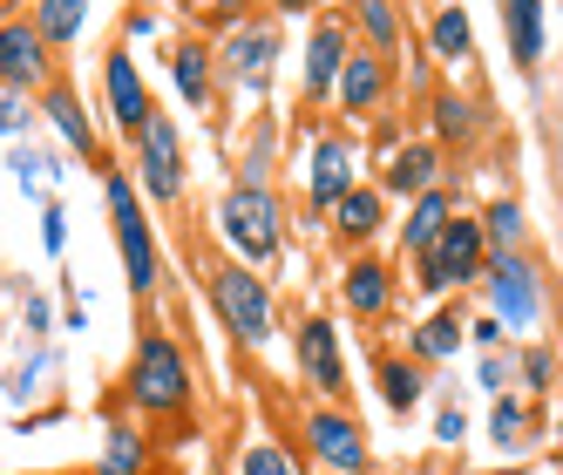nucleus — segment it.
Masks as SVG:
<instances>
[{
	"label": "nucleus",
	"instance_id": "obj_40",
	"mask_svg": "<svg viewBox=\"0 0 563 475\" xmlns=\"http://www.w3.org/2000/svg\"><path fill=\"white\" fill-rule=\"evenodd\" d=\"M468 340H475V346H482V353H496V346H503V340H509V333H503V327H496V320H489V312H482V320H468Z\"/></svg>",
	"mask_w": 563,
	"mask_h": 475
},
{
	"label": "nucleus",
	"instance_id": "obj_31",
	"mask_svg": "<svg viewBox=\"0 0 563 475\" xmlns=\"http://www.w3.org/2000/svg\"><path fill=\"white\" fill-rule=\"evenodd\" d=\"M516 380L530 387L537 401H550V394H556V353H550L543 340H537V346H522V353H516Z\"/></svg>",
	"mask_w": 563,
	"mask_h": 475
},
{
	"label": "nucleus",
	"instance_id": "obj_15",
	"mask_svg": "<svg viewBox=\"0 0 563 475\" xmlns=\"http://www.w3.org/2000/svg\"><path fill=\"white\" fill-rule=\"evenodd\" d=\"M380 197H428V190H441V150L434 143H400L394 156H387V170H380V184H374Z\"/></svg>",
	"mask_w": 563,
	"mask_h": 475
},
{
	"label": "nucleus",
	"instance_id": "obj_43",
	"mask_svg": "<svg viewBox=\"0 0 563 475\" xmlns=\"http://www.w3.org/2000/svg\"><path fill=\"white\" fill-rule=\"evenodd\" d=\"M265 8H272V14H312L319 0H265Z\"/></svg>",
	"mask_w": 563,
	"mask_h": 475
},
{
	"label": "nucleus",
	"instance_id": "obj_22",
	"mask_svg": "<svg viewBox=\"0 0 563 475\" xmlns=\"http://www.w3.org/2000/svg\"><path fill=\"white\" fill-rule=\"evenodd\" d=\"M503 27H509L516 68H537L543 62V0H503Z\"/></svg>",
	"mask_w": 563,
	"mask_h": 475
},
{
	"label": "nucleus",
	"instance_id": "obj_39",
	"mask_svg": "<svg viewBox=\"0 0 563 475\" xmlns=\"http://www.w3.org/2000/svg\"><path fill=\"white\" fill-rule=\"evenodd\" d=\"M245 8H252V0H205V21L211 27H238V21H245Z\"/></svg>",
	"mask_w": 563,
	"mask_h": 475
},
{
	"label": "nucleus",
	"instance_id": "obj_23",
	"mask_svg": "<svg viewBox=\"0 0 563 475\" xmlns=\"http://www.w3.org/2000/svg\"><path fill=\"white\" fill-rule=\"evenodd\" d=\"M82 21H89V0H34V8H27V27L42 34L48 48L82 42Z\"/></svg>",
	"mask_w": 563,
	"mask_h": 475
},
{
	"label": "nucleus",
	"instance_id": "obj_19",
	"mask_svg": "<svg viewBox=\"0 0 563 475\" xmlns=\"http://www.w3.org/2000/svg\"><path fill=\"white\" fill-rule=\"evenodd\" d=\"M42 115L55 123V136H62L75 156H96V123H89L82 96H75L68 82H48V89H42Z\"/></svg>",
	"mask_w": 563,
	"mask_h": 475
},
{
	"label": "nucleus",
	"instance_id": "obj_8",
	"mask_svg": "<svg viewBox=\"0 0 563 475\" xmlns=\"http://www.w3.org/2000/svg\"><path fill=\"white\" fill-rule=\"evenodd\" d=\"M272 62H278V27L272 21H238L211 48V75H224L238 96H258L272 82Z\"/></svg>",
	"mask_w": 563,
	"mask_h": 475
},
{
	"label": "nucleus",
	"instance_id": "obj_6",
	"mask_svg": "<svg viewBox=\"0 0 563 475\" xmlns=\"http://www.w3.org/2000/svg\"><path fill=\"white\" fill-rule=\"evenodd\" d=\"M130 184L150 197V205H184V136H177V123L164 109H150L143 115V130L130 136Z\"/></svg>",
	"mask_w": 563,
	"mask_h": 475
},
{
	"label": "nucleus",
	"instance_id": "obj_35",
	"mask_svg": "<svg viewBox=\"0 0 563 475\" xmlns=\"http://www.w3.org/2000/svg\"><path fill=\"white\" fill-rule=\"evenodd\" d=\"M42 252H48V258L68 252V211H62V205H42Z\"/></svg>",
	"mask_w": 563,
	"mask_h": 475
},
{
	"label": "nucleus",
	"instance_id": "obj_28",
	"mask_svg": "<svg viewBox=\"0 0 563 475\" xmlns=\"http://www.w3.org/2000/svg\"><path fill=\"white\" fill-rule=\"evenodd\" d=\"M353 27L367 34V55H380V62L400 48V34H408L400 14H394V0H353Z\"/></svg>",
	"mask_w": 563,
	"mask_h": 475
},
{
	"label": "nucleus",
	"instance_id": "obj_20",
	"mask_svg": "<svg viewBox=\"0 0 563 475\" xmlns=\"http://www.w3.org/2000/svg\"><path fill=\"white\" fill-rule=\"evenodd\" d=\"M462 340H468V320H462V312H434V320H421V327L408 333V361H415V367H434V361H449V353H462Z\"/></svg>",
	"mask_w": 563,
	"mask_h": 475
},
{
	"label": "nucleus",
	"instance_id": "obj_10",
	"mask_svg": "<svg viewBox=\"0 0 563 475\" xmlns=\"http://www.w3.org/2000/svg\"><path fill=\"white\" fill-rule=\"evenodd\" d=\"M55 82V48L21 21H0V96H42Z\"/></svg>",
	"mask_w": 563,
	"mask_h": 475
},
{
	"label": "nucleus",
	"instance_id": "obj_27",
	"mask_svg": "<svg viewBox=\"0 0 563 475\" xmlns=\"http://www.w3.org/2000/svg\"><path fill=\"white\" fill-rule=\"evenodd\" d=\"M449 211H455V197L449 190H428V197H415V205H408V224H400V245H408L415 258L434 245V231L441 224H449Z\"/></svg>",
	"mask_w": 563,
	"mask_h": 475
},
{
	"label": "nucleus",
	"instance_id": "obj_13",
	"mask_svg": "<svg viewBox=\"0 0 563 475\" xmlns=\"http://www.w3.org/2000/svg\"><path fill=\"white\" fill-rule=\"evenodd\" d=\"M346 55H353V27H346L340 14H319L312 34H306V62H299V89H306V102H327V96H333V75H340Z\"/></svg>",
	"mask_w": 563,
	"mask_h": 475
},
{
	"label": "nucleus",
	"instance_id": "obj_36",
	"mask_svg": "<svg viewBox=\"0 0 563 475\" xmlns=\"http://www.w3.org/2000/svg\"><path fill=\"white\" fill-rule=\"evenodd\" d=\"M27 123H34V115H27V96H0V143L21 136Z\"/></svg>",
	"mask_w": 563,
	"mask_h": 475
},
{
	"label": "nucleus",
	"instance_id": "obj_33",
	"mask_svg": "<svg viewBox=\"0 0 563 475\" xmlns=\"http://www.w3.org/2000/svg\"><path fill=\"white\" fill-rule=\"evenodd\" d=\"M238 475H299V468L286 462V449H278V442H252L245 455H238Z\"/></svg>",
	"mask_w": 563,
	"mask_h": 475
},
{
	"label": "nucleus",
	"instance_id": "obj_21",
	"mask_svg": "<svg viewBox=\"0 0 563 475\" xmlns=\"http://www.w3.org/2000/svg\"><path fill=\"white\" fill-rule=\"evenodd\" d=\"M374 380H380V401H387L394 415H415V408H421V394H428V367L400 361V353H380Z\"/></svg>",
	"mask_w": 563,
	"mask_h": 475
},
{
	"label": "nucleus",
	"instance_id": "obj_12",
	"mask_svg": "<svg viewBox=\"0 0 563 475\" xmlns=\"http://www.w3.org/2000/svg\"><path fill=\"white\" fill-rule=\"evenodd\" d=\"M353 184H360V143H353V136H319V143H312V164H306L312 218H327Z\"/></svg>",
	"mask_w": 563,
	"mask_h": 475
},
{
	"label": "nucleus",
	"instance_id": "obj_9",
	"mask_svg": "<svg viewBox=\"0 0 563 475\" xmlns=\"http://www.w3.org/2000/svg\"><path fill=\"white\" fill-rule=\"evenodd\" d=\"M299 434H306V449H312L319 468H333V475H367V434H360V421H353L346 408H333V401L306 408Z\"/></svg>",
	"mask_w": 563,
	"mask_h": 475
},
{
	"label": "nucleus",
	"instance_id": "obj_37",
	"mask_svg": "<svg viewBox=\"0 0 563 475\" xmlns=\"http://www.w3.org/2000/svg\"><path fill=\"white\" fill-rule=\"evenodd\" d=\"M462 434H468V415H462V408L449 401V408L434 415V442H449V449H462Z\"/></svg>",
	"mask_w": 563,
	"mask_h": 475
},
{
	"label": "nucleus",
	"instance_id": "obj_2",
	"mask_svg": "<svg viewBox=\"0 0 563 475\" xmlns=\"http://www.w3.org/2000/svg\"><path fill=\"white\" fill-rule=\"evenodd\" d=\"M218 231H224L231 258L245 265V272H258V265H272L278 252H286V224H278V197H272L265 184H252V177L224 190V205H218Z\"/></svg>",
	"mask_w": 563,
	"mask_h": 475
},
{
	"label": "nucleus",
	"instance_id": "obj_26",
	"mask_svg": "<svg viewBox=\"0 0 563 475\" xmlns=\"http://www.w3.org/2000/svg\"><path fill=\"white\" fill-rule=\"evenodd\" d=\"M150 468V434L130 421H109L102 434V475H143Z\"/></svg>",
	"mask_w": 563,
	"mask_h": 475
},
{
	"label": "nucleus",
	"instance_id": "obj_29",
	"mask_svg": "<svg viewBox=\"0 0 563 475\" xmlns=\"http://www.w3.org/2000/svg\"><path fill=\"white\" fill-rule=\"evenodd\" d=\"M428 42H434V55H441V62H468V55H475V27H468V14H462V8H434Z\"/></svg>",
	"mask_w": 563,
	"mask_h": 475
},
{
	"label": "nucleus",
	"instance_id": "obj_1",
	"mask_svg": "<svg viewBox=\"0 0 563 475\" xmlns=\"http://www.w3.org/2000/svg\"><path fill=\"white\" fill-rule=\"evenodd\" d=\"M123 387H130V408L143 421H177V415H190V361H184V346L164 327H143Z\"/></svg>",
	"mask_w": 563,
	"mask_h": 475
},
{
	"label": "nucleus",
	"instance_id": "obj_14",
	"mask_svg": "<svg viewBox=\"0 0 563 475\" xmlns=\"http://www.w3.org/2000/svg\"><path fill=\"white\" fill-rule=\"evenodd\" d=\"M102 89H109V123L123 130V136H136L143 115H150L156 102H150V89H143V75H136V55H130V48H109V55H102Z\"/></svg>",
	"mask_w": 563,
	"mask_h": 475
},
{
	"label": "nucleus",
	"instance_id": "obj_38",
	"mask_svg": "<svg viewBox=\"0 0 563 475\" xmlns=\"http://www.w3.org/2000/svg\"><path fill=\"white\" fill-rule=\"evenodd\" d=\"M42 170H48V164H42V156H34V150L21 143V150H14V177H21V190H27V197L42 190Z\"/></svg>",
	"mask_w": 563,
	"mask_h": 475
},
{
	"label": "nucleus",
	"instance_id": "obj_7",
	"mask_svg": "<svg viewBox=\"0 0 563 475\" xmlns=\"http://www.w3.org/2000/svg\"><path fill=\"white\" fill-rule=\"evenodd\" d=\"M482 286H489V320L503 333H530L543 320V279L537 265L509 252V258H482Z\"/></svg>",
	"mask_w": 563,
	"mask_h": 475
},
{
	"label": "nucleus",
	"instance_id": "obj_17",
	"mask_svg": "<svg viewBox=\"0 0 563 475\" xmlns=\"http://www.w3.org/2000/svg\"><path fill=\"white\" fill-rule=\"evenodd\" d=\"M340 299H346V312H353V320H380V312L394 306V272H387L380 258H367V252H360V258L340 272Z\"/></svg>",
	"mask_w": 563,
	"mask_h": 475
},
{
	"label": "nucleus",
	"instance_id": "obj_18",
	"mask_svg": "<svg viewBox=\"0 0 563 475\" xmlns=\"http://www.w3.org/2000/svg\"><path fill=\"white\" fill-rule=\"evenodd\" d=\"M327 218H333V231L346 238V245H367V238H380V231H387V197H380L374 184H353Z\"/></svg>",
	"mask_w": 563,
	"mask_h": 475
},
{
	"label": "nucleus",
	"instance_id": "obj_41",
	"mask_svg": "<svg viewBox=\"0 0 563 475\" xmlns=\"http://www.w3.org/2000/svg\"><path fill=\"white\" fill-rule=\"evenodd\" d=\"M55 327V306L48 299H27V333H48Z\"/></svg>",
	"mask_w": 563,
	"mask_h": 475
},
{
	"label": "nucleus",
	"instance_id": "obj_16",
	"mask_svg": "<svg viewBox=\"0 0 563 475\" xmlns=\"http://www.w3.org/2000/svg\"><path fill=\"white\" fill-rule=\"evenodd\" d=\"M333 102H340L346 115H374V109L387 102V62L367 55V48H353V55L340 62V75H333Z\"/></svg>",
	"mask_w": 563,
	"mask_h": 475
},
{
	"label": "nucleus",
	"instance_id": "obj_42",
	"mask_svg": "<svg viewBox=\"0 0 563 475\" xmlns=\"http://www.w3.org/2000/svg\"><path fill=\"white\" fill-rule=\"evenodd\" d=\"M150 34H156V21H150V14H130V27H123V48H130V42H150Z\"/></svg>",
	"mask_w": 563,
	"mask_h": 475
},
{
	"label": "nucleus",
	"instance_id": "obj_25",
	"mask_svg": "<svg viewBox=\"0 0 563 475\" xmlns=\"http://www.w3.org/2000/svg\"><path fill=\"white\" fill-rule=\"evenodd\" d=\"M475 224H482V252H489V258H509V252H522V231H530V218H522V205H516V197H496V205L482 211Z\"/></svg>",
	"mask_w": 563,
	"mask_h": 475
},
{
	"label": "nucleus",
	"instance_id": "obj_34",
	"mask_svg": "<svg viewBox=\"0 0 563 475\" xmlns=\"http://www.w3.org/2000/svg\"><path fill=\"white\" fill-rule=\"evenodd\" d=\"M509 380H516V353H509V346H496V353H482V387H496V394H509Z\"/></svg>",
	"mask_w": 563,
	"mask_h": 475
},
{
	"label": "nucleus",
	"instance_id": "obj_32",
	"mask_svg": "<svg viewBox=\"0 0 563 475\" xmlns=\"http://www.w3.org/2000/svg\"><path fill=\"white\" fill-rule=\"evenodd\" d=\"M434 136H475V102L468 96H455V89H441L434 96Z\"/></svg>",
	"mask_w": 563,
	"mask_h": 475
},
{
	"label": "nucleus",
	"instance_id": "obj_5",
	"mask_svg": "<svg viewBox=\"0 0 563 475\" xmlns=\"http://www.w3.org/2000/svg\"><path fill=\"white\" fill-rule=\"evenodd\" d=\"M211 306H218V320H224V333L238 340V346H272V333H278V306H272V286L258 279V272H245L238 258H224L218 272H211Z\"/></svg>",
	"mask_w": 563,
	"mask_h": 475
},
{
	"label": "nucleus",
	"instance_id": "obj_44",
	"mask_svg": "<svg viewBox=\"0 0 563 475\" xmlns=\"http://www.w3.org/2000/svg\"><path fill=\"white\" fill-rule=\"evenodd\" d=\"M170 8H184V14H190V8H205V0H170Z\"/></svg>",
	"mask_w": 563,
	"mask_h": 475
},
{
	"label": "nucleus",
	"instance_id": "obj_3",
	"mask_svg": "<svg viewBox=\"0 0 563 475\" xmlns=\"http://www.w3.org/2000/svg\"><path fill=\"white\" fill-rule=\"evenodd\" d=\"M102 205H109V231H115V252H123V279L136 299L156 292V231H150V211L130 184V170H109L102 177Z\"/></svg>",
	"mask_w": 563,
	"mask_h": 475
},
{
	"label": "nucleus",
	"instance_id": "obj_24",
	"mask_svg": "<svg viewBox=\"0 0 563 475\" xmlns=\"http://www.w3.org/2000/svg\"><path fill=\"white\" fill-rule=\"evenodd\" d=\"M170 82H177V96L190 102V109H205L211 102V48L205 42H184V48H170Z\"/></svg>",
	"mask_w": 563,
	"mask_h": 475
},
{
	"label": "nucleus",
	"instance_id": "obj_11",
	"mask_svg": "<svg viewBox=\"0 0 563 475\" xmlns=\"http://www.w3.org/2000/svg\"><path fill=\"white\" fill-rule=\"evenodd\" d=\"M292 367H299V380L312 387V394H327V401H340L346 394V353H340V333H333V320H299V333H292Z\"/></svg>",
	"mask_w": 563,
	"mask_h": 475
},
{
	"label": "nucleus",
	"instance_id": "obj_45",
	"mask_svg": "<svg viewBox=\"0 0 563 475\" xmlns=\"http://www.w3.org/2000/svg\"><path fill=\"white\" fill-rule=\"evenodd\" d=\"M496 475H522V468H496Z\"/></svg>",
	"mask_w": 563,
	"mask_h": 475
},
{
	"label": "nucleus",
	"instance_id": "obj_4",
	"mask_svg": "<svg viewBox=\"0 0 563 475\" xmlns=\"http://www.w3.org/2000/svg\"><path fill=\"white\" fill-rule=\"evenodd\" d=\"M482 224H475V211H449V224L434 231V245L415 258V286L428 292V299H449V292H462V286H475L482 279Z\"/></svg>",
	"mask_w": 563,
	"mask_h": 475
},
{
	"label": "nucleus",
	"instance_id": "obj_30",
	"mask_svg": "<svg viewBox=\"0 0 563 475\" xmlns=\"http://www.w3.org/2000/svg\"><path fill=\"white\" fill-rule=\"evenodd\" d=\"M530 428H537V415L516 401V394H496V408H489V442L496 449H522L530 442Z\"/></svg>",
	"mask_w": 563,
	"mask_h": 475
}]
</instances>
